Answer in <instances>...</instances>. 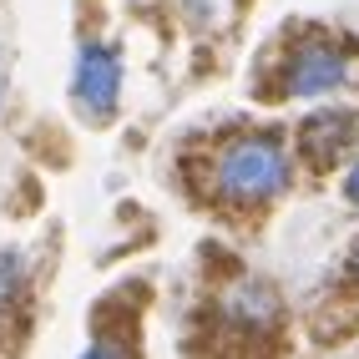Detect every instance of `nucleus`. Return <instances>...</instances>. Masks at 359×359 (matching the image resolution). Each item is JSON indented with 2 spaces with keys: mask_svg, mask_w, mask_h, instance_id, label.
<instances>
[{
  "mask_svg": "<svg viewBox=\"0 0 359 359\" xmlns=\"http://www.w3.org/2000/svg\"><path fill=\"white\" fill-rule=\"evenodd\" d=\"M349 51L334 36L314 31V36H304L289 46V56H283L278 66V97H329V91H339L349 86Z\"/></svg>",
  "mask_w": 359,
  "mask_h": 359,
  "instance_id": "f03ea898",
  "label": "nucleus"
},
{
  "mask_svg": "<svg viewBox=\"0 0 359 359\" xmlns=\"http://www.w3.org/2000/svg\"><path fill=\"white\" fill-rule=\"evenodd\" d=\"M294 167L278 132H238L212 152V198L223 208H263L289 187Z\"/></svg>",
  "mask_w": 359,
  "mask_h": 359,
  "instance_id": "f257e3e1",
  "label": "nucleus"
},
{
  "mask_svg": "<svg viewBox=\"0 0 359 359\" xmlns=\"http://www.w3.org/2000/svg\"><path fill=\"white\" fill-rule=\"evenodd\" d=\"M359 152V111L354 107H324L299 122V157L309 167H339Z\"/></svg>",
  "mask_w": 359,
  "mask_h": 359,
  "instance_id": "20e7f679",
  "label": "nucleus"
},
{
  "mask_svg": "<svg viewBox=\"0 0 359 359\" xmlns=\"http://www.w3.org/2000/svg\"><path fill=\"white\" fill-rule=\"evenodd\" d=\"M354 278H359V248H354Z\"/></svg>",
  "mask_w": 359,
  "mask_h": 359,
  "instance_id": "6e6552de",
  "label": "nucleus"
},
{
  "mask_svg": "<svg viewBox=\"0 0 359 359\" xmlns=\"http://www.w3.org/2000/svg\"><path fill=\"white\" fill-rule=\"evenodd\" d=\"M81 359H137V354H132L122 339H91Z\"/></svg>",
  "mask_w": 359,
  "mask_h": 359,
  "instance_id": "423d86ee",
  "label": "nucleus"
},
{
  "mask_svg": "<svg viewBox=\"0 0 359 359\" xmlns=\"http://www.w3.org/2000/svg\"><path fill=\"white\" fill-rule=\"evenodd\" d=\"M223 319L233 329H273L278 324V294L263 278H238L233 289L223 294Z\"/></svg>",
  "mask_w": 359,
  "mask_h": 359,
  "instance_id": "39448f33",
  "label": "nucleus"
},
{
  "mask_svg": "<svg viewBox=\"0 0 359 359\" xmlns=\"http://www.w3.org/2000/svg\"><path fill=\"white\" fill-rule=\"evenodd\" d=\"M344 203H354V208H359V152H354L349 172H344Z\"/></svg>",
  "mask_w": 359,
  "mask_h": 359,
  "instance_id": "0eeeda50",
  "label": "nucleus"
},
{
  "mask_svg": "<svg viewBox=\"0 0 359 359\" xmlns=\"http://www.w3.org/2000/svg\"><path fill=\"white\" fill-rule=\"evenodd\" d=\"M0 97H6V76H0Z\"/></svg>",
  "mask_w": 359,
  "mask_h": 359,
  "instance_id": "1a4fd4ad",
  "label": "nucleus"
},
{
  "mask_svg": "<svg viewBox=\"0 0 359 359\" xmlns=\"http://www.w3.org/2000/svg\"><path fill=\"white\" fill-rule=\"evenodd\" d=\"M122 102V51L107 41H81L71 56V107L86 122L107 127Z\"/></svg>",
  "mask_w": 359,
  "mask_h": 359,
  "instance_id": "7ed1b4c3",
  "label": "nucleus"
}]
</instances>
